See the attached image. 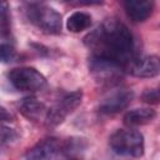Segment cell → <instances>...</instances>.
<instances>
[{
    "label": "cell",
    "instance_id": "cell-1",
    "mask_svg": "<svg viewBox=\"0 0 160 160\" xmlns=\"http://www.w3.org/2000/svg\"><path fill=\"white\" fill-rule=\"evenodd\" d=\"M84 44L91 58L116 64L125 70L135 59L134 36L128 26L116 19L105 20L84 38Z\"/></svg>",
    "mask_w": 160,
    "mask_h": 160
},
{
    "label": "cell",
    "instance_id": "cell-2",
    "mask_svg": "<svg viewBox=\"0 0 160 160\" xmlns=\"http://www.w3.org/2000/svg\"><path fill=\"white\" fill-rule=\"evenodd\" d=\"M25 16L30 24L45 34L59 35L62 29L61 15L44 2H28L24 8Z\"/></svg>",
    "mask_w": 160,
    "mask_h": 160
},
{
    "label": "cell",
    "instance_id": "cell-3",
    "mask_svg": "<svg viewBox=\"0 0 160 160\" xmlns=\"http://www.w3.org/2000/svg\"><path fill=\"white\" fill-rule=\"evenodd\" d=\"M110 149L121 156L141 158L145 151L144 136L140 131L129 129H119L109 138Z\"/></svg>",
    "mask_w": 160,
    "mask_h": 160
},
{
    "label": "cell",
    "instance_id": "cell-4",
    "mask_svg": "<svg viewBox=\"0 0 160 160\" xmlns=\"http://www.w3.org/2000/svg\"><path fill=\"white\" fill-rule=\"evenodd\" d=\"M8 80L14 89L24 92L40 91L48 84L46 78L39 70L31 66H20L11 69L8 72Z\"/></svg>",
    "mask_w": 160,
    "mask_h": 160
},
{
    "label": "cell",
    "instance_id": "cell-5",
    "mask_svg": "<svg viewBox=\"0 0 160 160\" xmlns=\"http://www.w3.org/2000/svg\"><path fill=\"white\" fill-rule=\"evenodd\" d=\"M81 100H82L81 90H74L71 92H66L58 100V102H55L51 108H49L44 124L48 128H56L66 119L68 115H70L81 104Z\"/></svg>",
    "mask_w": 160,
    "mask_h": 160
},
{
    "label": "cell",
    "instance_id": "cell-6",
    "mask_svg": "<svg viewBox=\"0 0 160 160\" xmlns=\"http://www.w3.org/2000/svg\"><path fill=\"white\" fill-rule=\"evenodd\" d=\"M134 99V91L131 89H119L104 98L99 106L98 111L101 115H115L125 110Z\"/></svg>",
    "mask_w": 160,
    "mask_h": 160
},
{
    "label": "cell",
    "instance_id": "cell-7",
    "mask_svg": "<svg viewBox=\"0 0 160 160\" xmlns=\"http://www.w3.org/2000/svg\"><path fill=\"white\" fill-rule=\"evenodd\" d=\"M126 71L135 78H141V79L155 78L160 75V59L154 55L135 58L126 68Z\"/></svg>",
    "mask_w": 160,
    "mask_h": 160
},
{
    "label": "cell",
    "instance_id": "cell-8",
    "mask_svg": "<svg viewBox=\"0 0 160 160\" xmlns=\"http://www.w3.org/2000/svg\"><path fill=\"white\" fill-rule=\"evenodd\" d=\"M60 146L61 142L59 139L54 136L44 138L26 151L25 160H51L56 154H59Z\"/></svg>",
    "mask_w": 160,
    "mask_h": 160
},
{
    "label": "cell",
    "instance_id": "cell-9",
    "mask_svg": "<svg viewBox=\"0 0 160 160\" xmlns=\"http://www.w3.org/2000/svg\"><path fill=\"white\" fill-rule=\"evenodd\" d=\"M18 109L20 114L26 118L29 121L32 122H45V118L48 114L49 108L45 106L44 102H41L35 96H25L18 102Z\"/></svg>",
    "mask_w": 160,
    "mask_h": 160
},
{
    "label": "cell",
    "instance_id": "cell-10",
    "mask_svg": "<svg viewBox=\"0 0 160 160\" xmlns=\"http://www.w3.org/2000/svg\"><path fill=\"white\" fill-rule=\"evenodd\" d=\"M122 8L132 22H144L151 16L155 2L149 0H126L122 2Z\"/></svg>",
    "mask_w": 160,
    "mask_h": 160
},
{
    "label": "cell",
    "instance_id": "cell-11",
    "mask_svg": "<svg viewBox=\"0 0 160 160\" xmlns=\"http://www.w3.org/2000/svg\"><path fill=\"white\" fill-rule=\"evenodd\" d=\"M88 144L84 139L80 138H70L65 140L59 150V155L62 160H80L82 154L85 152Z\"/></svg>",
    "mask_w": 160,
    "mask_h": 160
},
{
    "label": "cell",
    "instance_id": "cell-12",
    "mask_svg": "<svg viewBox=\"0 0 160 160\" xmlns=\"http://www.w3.org/2000/svg\"><path fill=\"white\" fill-rule=\"evenodd\" d=\"M156 116V111L150 108H135L124 115V124L129 128L141 126L151 122Z\"/></svg>",
    "mask_w": 160,
    "mask_h": 160
},
{
    "label": "cell",
    "instance_id": "cell-13",
    "mask_svg": "<svg viewBox=\"0 0 160 160\" xmlns=\"http://www.w3.org/2000/svg\"><path fill=\"white\" fill-rule=\"evenodd\" d=\"M92 24V18L89 12L75 11L66 20V29L71 32H81L89 29Z\"/></svg>",
    "mask_w": 160,
    "mask_h": 160
},
{
    "label": "cell",
    "instance_id": "cell-14",
    "mask_svg": "<svg viewBox=\"0 0 160 160\" xmlns=\"http://www.w3.org/2000/svg\"><path fill=\"white\" fill-rule=\"evenodd\" d=\"M1 36L2 41L6 40V38L11 36V30H10V14L8 9V2H2L1 5Z\"/></svg>",
    "mask_w": 160,
    "mask_h": 160
},
{
    "label": "cell",
    "instance_id": "cell-15",
    "mask_svg": "<svg viewBox=\"0 0 160 160\" xmlns=\"http://www.w3.org/2000/svg\"><path fill=\"white\" fill-rule=\"evenodd\" d=\"M141 100L149 105L160 104V86H155L151 89H146L141 94Z\"/></svg>",
    "mask_w": 160,
    "mask_h": 160
},
{
    "label": "cell",
    "instance_id": "cell-16",
    "mask_svg": "<svg viewBox=\"0 0 160 160\" xmlns=\"http://www.w3.org/2000/svg\"><path fill=\"white\" fill-rule=\"evenodd\" d=\"M19 136H20V135H19V132L16 131V129L2 124V128H1V145H2V146L16 141V140L19 139Z\"/></svg>",
    "mask_w": 160,
    "mask_h": 160
},
{
    "label": "cell",
    "instance_id": "cell-17",
    "mask_svg": "<svg viewBox=\"0 0 160 160\" xmlns=\"http://www.w3.org/2000/svg\"><path fill=\"white\" fill-rule=\"evenodd\" d=\"M0 56L2 62H10L16 58V51L12 45V42L2 41L0 46Z\"/></svg>",
    "mask_w": 160,
    "mask_h": 160
}]
</instances>
